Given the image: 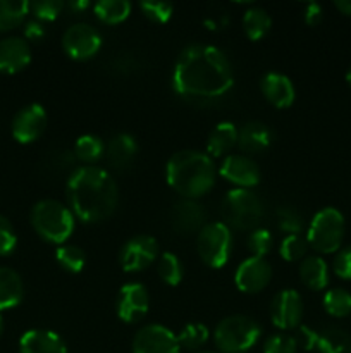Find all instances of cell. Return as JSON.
<instances>
[{"instance_id":"39","label":"cell","mask_w":351,"mask_h":353,"mask_svg":"<svg viewBox=\"0 0 351 353\" xmlns=\"http://www.w3.org/2000/svg\"><path fill=\"white\" fill-rule=\"evenodd\" d=\"M298 352V343L292 334L288 333H275L267 338L264 343V353H296Z\"/></svg>"},{"instance_id":"50","label":"cell","mask_w":351,"mask_h":353,"mask_svg":"<svg viewBox=\"0 0 351 353\" xmlns=\"http://www.w3.org/2000/svg\"><path fill=\"white\" fill-rule=\"evenodd\" d=\"M200 353H213V352H200Z\"/></svg>"},{"instance_id":"6","label":"cell","mask_w":351,"mask_h":353,"mask_svg":"<svg viewBox=\"0 0 351 353\" xmlns=\"http://www.w3.org/2000/svg\"><path fill=\"white\" fill-rule=\"evenodd\" d=\"M262 330L248 316L224 317L213 331V341L222 353H246L260 340Z\"/></svg>"},{"instance_id":"32","label":"cell","mask_w":351,"mask_h":353,"mask_svg":"<svg viewBox=\"0 0 351 353\" xmlns=\"http://www.w3.org/2000/svg\"><path fill=\"white\" fill-rule=\"evenodd\" d=\"M55 261L58 262L62 269H65L67 272L72 274H78L83 271L86 264V255L76 245H61V247L55 250Z\"/></svg>"},{"instance_id":"18","label":"cell","mask_w":351,"mask_h":353,"mask_svg":"<svg viewBox=\"0 0 351 353\" xmlns=\"http://www.w3.org/2000/svg\"><path fill=\"white\" fill-rule=\"evenodd\" d=\"M31 62V47L24 38L9 37L0 40V72L14 74Z\"/></svg>"},{"instance_id":"10","label":"cell","mask_w":351,"mask_h":353,"mask_svg":"<svg viewBox=\"0 0 351 353\" xmlns=\"http://www.w3.org/2000/svg\"><path fill=\"white\" fill-rule=\"evenodd\" d=\"M160 257L158 243L153 236L138 234L124 243L119 262L126 272H140Z\"/></svg>"},{"instance_id":"25","label":"cell","mask_w":351,"mask_h":353,"mask_svg":"<svg viewBox=\"0 0 351 353\" xmlns=\"http://www.w3.org/2000/svg\"><path fill=\"white\" fill-rule=\"evenodd\" d=\"M234 145H237V128L234 126V123L222 121L209 134L206 152H209L210 157H220L226 152H229Z\"/></svg>"},{"instance_id":"17","label":"cell","mask_w":351,"mask_h":353,"mask_svg":"<svg viewBox=\"0 0 351 353\" xmlns=\"http://www.w3.org/2000/svg\"><path fill=\"white\" fill-rule=\"evenodd\" d=\"M172 228L179 234H198L206 224V210L198 200L182 199L172 207Z\"/></svg>"},{"instance_id":"29","label":"cell","mask_w":351,"mask_h":353,"mask_svg":"<svg viewBox=\"0 0 351 353\" xmlns=\"http://www.w3.org/2000/svg\"><path fill=\"white\" fill-rule=\"evenodd\" d=\"M30 14L28 0H0V31L19 26Z\"/></svg>"},{"instance_id":"27","label":"cell","mask_w":351,"mask_h":353,"mask_svg":"<svg viewBox=\"0 0 351 353\" xmlns=\"http://www.w3.org/2000/svg\"><path fill=\"white\" fill-rule=\"evenodd\" d=\"M351 347V336L341 327H327L319 333L317 350L320 353H348Z\"/></svg>"},{"instance_id":"51","label":"cell","mask_w":351,"mask_h":353,"mask_svg":"<svg viewBox=\"0 0 351 353\" xmlns=\"http://www.w3.org/2000/svg\"><path fill=\"white\" fill-rule=\"evenodd\" d=\"M348 353H351V347H350V352H348Z\"/></svg>"},{"instance_id":"35","label":"cell","mask_w":351,"mask_h":353,"mask_svg":"<svg viewBox=\"0 0 351 353\" xmlns=\"http://www.w3.org/2000/svg\"><path fill=\"white\" fill-rule=\"evenodd\" d=\"M308 241L306 236L301 234H288L284 240L281 241V247H279V254L284 261L288 262H296L305 259L306 250H308Z\"/></svg>"},{"instance_id":"8","label":"cell","mask_w":351,"mask_h":353,"mask_svg":"<svg viewBox=\"0 0 351 353\" xmlns=\"http://www.w3.org/2000/svg\"><path fill=\"white\" fill-rule=\"evenodd\" d=\"M196 248L209 268H224L233 254L231 230L224 223H206L196 236Z\"/></svg>"},{"instance_id":"48","label":"cell","mask_w":351,"mask_h":353,"mask_svg":"<svg viewBox=\"0 0 351 353\" xmlns=\"http://www.w3.org/2000/svg\"><path fill=\"white\" fill-rule=\"evenodd\" d=\"M346 81H348V85L351 86V65H350V69H348V72H346Z\"/></svg>"},{"instance_id":"34","label":"cell","mask_w":351,"mask_h":353,"mask_svg":"<svg viewBox=\"0 0 351 353\" xmlns=\"http://www.w3.org/2000/svg\"><path fill=\"white\" fill-rule=\"evenodd\" d=\"M209 327L200 323L186 324L181 330V333L178 334L179 345H181V348H186V350H198L200 347H203L209 341Z\"/></svg>"},{"instance_id":"40","label":"cell","mask_w":351,"mask_h":353,"mask_svg":"<svg viewBox=\"0 0 351 353\" xmlns=\"http://www.w3.org/2000/svg\"><path fill=\"white\" fill-rule=\"evenodd\" d=\"M64 9V2L61 0H40V2H30V12L34 14L36 21H54Z\"/></svg>"},{"instance_id":"22","label":"cell","mask_w":351,"mask_h":353,"mask_svg":"<svg viewBox=\"0 0 351 353\" xmlns=\"http://www.w3.org/2000/svg\"><path fill=\"white\" fill-rule=\"evenodd\" d=\"M272 143V133L264 123L250 121L237 130V147L246 154H258Z\"/></svg>"},{"instance_id":"9","label":"cell","mask_w":351,"mask_h":353,"mask_svg":"<svg viewBox=\"0 0 351 353\" xmlns=\"http://www.w3.org/2000/svg\"><path fill=\"white\" fill-rule=\"evenodd\" d=\"M65 54L74 61H88L102 48V34L88 23H76L65 30L62 37Z\"/></svg>"},{"instance_id":"1","label":"cell","mask_w":351,"mask_h":353,"mask_svg":"<svg viewBox=\"0 0 351 353\" xmlns=\"http://www.w3.org/2000/svg\"><path fill=\"white\" fill-rule=\"evenodd\" d=\"M234 85L229 59L213 45H188L179 54L172 72V86L186 100H215Z\"/></svg>"},{"instance_id":"47","label":"cell","mask_w":351,"mask_h":353,"mask_svg":"<svg viewBox=\"0 0 351 353\" xmlns=\"http://www.w3.org/2000/svg\"><path fill=\"white\" fill-rule=\"evenodd\" d=\"M69 7L74 12H83V10H86L89 7V2L88 0H72V2H69Z\"/></svg>"},{"instance_id":"31","label":"cell","mask_w":351,"mask_h":353,"mask_svg":"<svg viewBox=\"0 0 351 353\" xmlns=\"http://www.w3.org/2000/svg\"><path fill=\"white\" fill-rule=\"evenodd\" d=\"M158 274L160 279L169 286H178L182 281L184 276V269H182L181 261L172 252H164L158 257Z\"/></svg>"},{"instance_id":"42","label":"cell","mask_w":351,"mask_h":353,"mask_svg":"<svg viewBox=\"0 0 351 353\" xmlns=\"http://www.w3.org/2000/svg\"><path fill=\"white\" fill-rule=\"evenodd\" d=\"M296 338V343L298 347H301L303 350H313L317 348V340H319V333L313 331L308 326H298L296 327V334H292Z\"/></svg>"},{"instance_id":"24","label":"cell","mask_w":351,"mask_h":353,"mask_svg":"<svg viewBox=\"0 0 351 353\" xmlns=\"http://www.w3.org/2000/svg\"><path fill=\"white\" fill-rule=\"evenodd\" d=\"M299 278L310 290H323L329 285V268L322 257H305L299 264Z\"/></svg>"},{"instance_id":"4","label":"cell","mask_w":351,"mask_h":353,"mask_svg":"<svg viewBox=\"0 0 351 353\" xmlns=\"http://www.w3.org/2000/svg\"><path fill=\"white\" fill-rule=\"evenodd\" d=\"M31 226L45 241L54 245H64L74 231L76 217L69 207L58 200H40L31 209Z\"/></svg>"},{"instance_id":"45","label":"cell","mask_w":351,"mask_h":353,"mask_svg":"<svg viewBox=\"0 0 351 353\" xmlns=\"http://www.w3.org/2000/svg\"><path fill=\"white\" fill-rule=\"evenodd\" d=\"M322 19H323L322 6L317 2H310L308 6H306V10H305L306 24H310V26H315V24H319Z\"/></svg>"},{"instance_id":"26","label":"cell","mask_w":351,"mask_h":353,"mask_svg":"<svg viewBox=\"0 0 351 353\" xmlns=\"http://www.w3.org/2000/svg\"><path fill=\"white\" fill-rule=\"evenodd\" d=\"M243 28L250 40H262L272 28L270 14L258 6L250 7L243 16Z\"/></svg>"},{"instance_id":"30","label":"cell","mask_w":351,"mask_h":353,"mask_svg":"<svg viewBox=\"0 0 351 353\" xmlns=\"http://www.w3.org/2000/svg\"><path fill=\"white\" fill-rule=\"evenodd\" d=\"M74 155L78 161L85 164H95L105 155V143L102 138L95 134H83L76 140Z\"/></svg>"},{"instance_id":"41","label":"cell","mask_w":351,"mask_h":353,"mask_svg":"<svg viewBox=\"0 0 351 353\" xmlns=\"http://www.w3.org/2000/svg\"><path fill=\"white\" fill-rule=\"evenodd\" d=\"M17 234L12 223L0 214V257H7L16 250Z\"/></svg>"},{"instance_id":"5","label":"cell","mask_w":351,"mask_h":353,"mask_svg":"<svg viewBox=\"0 0 351 353\" xmlns=\"http://www.w3.org/2000/svg\"><path fill=\"white\" fill-rule=\"evenodd\" d=\"M220 214L229 230L253 231L264 219V203L251 190L234 188L224 196Z\"/></svg>"},{"instance_id":"11","label":"cell","mask_w":351,"mask_h":353,"mask_svg":"<svg viewBox=\"0 0 351 353\" xmlns=\"http://www.w3.org/2000/svg\"><path fill=\"white\" fill-rule=\"evenodd\" d=\"M133 353H181V345L169 327L148 324L134 334Z\"/></svg>"},{"instance_id":"7","label":"cell","mask_w":351,"mask_h":353,"mask_svg":"<svg viewBox=\"0 0 351 353\" xmlns=\"http://www.w3.org/2000/svg\"><path fill=\"white\" fill-rule=\"evenodd\" d=\"M344 216L334 207H323L310 221L306 241L319 254H334L344 240Z\"/></svg>"},{"instance_id":"43","label":"cell","mask_w":351,"mask_h":353,"mask_svg":"<svg viewBox=\"0 0 351 353\" xmlns=\"http://www.w3.org/2000/svg\"><path fill=\"white\" fill-rule=\"evenodd\" d=\"M334 272L341 279H351V245L343 248L334 261Z\"/></svg>"},{"instance_id":"23","label":"cell","mask_w":351,"mask_h":353,"mask_svg":"<svg viewBox=\"0 0 351 353\" xmlns=\"http://www.w3.org/2000/svg\"><path fill=\"white\" fill-rule=\"evenodd\" d=\"M24 296L21 276L10 268H0V310H9L19 305Z\"/></svg>"},{"instance_id":"36","label":"cell","mask_w":351,"mask_h":353,"mask_svg":"<svg viewBox=\"0 0 351 353\" xmlns=\"http://www.w3.org/2000/svg\"><path fill=\"white\" fill-rule=\"evenodd\" d=\"M275 219H277L279 230L284 231L288 234H301L303 231V217L292 207H281L277 209L275 214Z\"/></svg>"},{"instance_id":"2","label":"cell","mask_w":351,"mask_h":353,"mask_svg":"<svg viewBox=\"0 0 351 353\" xmlns=\"http://www.w3.org/2000/svg\"><path fill=\"white\" fill-rule=\"evenodd\" d=\"M69 209L83 223H100L114 214L119 203V188L109 171L96 165L74 169L65 186Z\"/></svg>"},{"instance_id":"19","label":"cell","mask_w":351,"mask_h":353,"mask_svg":"<svg viewBox=\"0 0 351 353\" xmlns=\"http://www.w3.org/2000/svg\"><path fill=\"white\" fill-rule=\"evenodd\" d=\"M260 90L265 99H267V102H270L277 109H286V107L292 105V102H295V85L282 72L270 71L264 74L260 81Z\"/></svg>"},{"instance_id":"28","label":"cell","mask_w":351,"mask_h":353,"mask_svg":"<svg viewBox=\"0 0 351 353\" xmlns=\"http://www.w3.org/2000/svg\"><path fill=\"white\" fill-rule=\"evenodd\" d=\"M93 12L102 23L117 24L127 19L131 14V3L127 0H100L93 6Z\"/></svg>"},{"instance_id":"13","label":"cell","mask_w":351,"mask_h":353,"mask_svg":"<svg viewBox=\"0 0 351 353\" xmlns=\"http://www.w3.org/2000/svg\"><path fill=\"white\" fill-rule=\"evenodd\" d=\"M47 123L48 116L45 107L40 105V103H30V105L23 107L14 116L10 131H12L14 140L23 145H28L36 141L43 134Z\"/></svg>"},{"instance_id":"38","label":"cell","mask_w":351,"mask_h":353,"mask_svg":"<svg viewBox=\"0 0 351 353\" xmlns=\"http://www.w3.org/2000/svg\"><path fill=\"white\" fill-rule=\"evenodd\" d=\"M140 9L143 10L145 16L151 19L153 23L164 24L172 17L174 7L169 2H158V0H145L140 3Z\"/></svg>"},{"instance_id":"21","label":"cell","mask_w":351,"mask_h":353,"mask_svg":"<svg viewBox=\"0 0 351 353\" xmlns=\"http://www.w3.org/2000/svg\"><path fill=\"white\" fill-rule=\"evenodd\" d=\"M138 154V141L133 134L129 133H117L114 134L105 145V157L107 162L114 169H126L129 168L131 162L134 161Z\"/></svg>"},{"instance_id":"16","label":"cell","mask_w":351,"mask_h":353,"mask_svg":"<svg viewBox=\"0 0 351 353\" xmlns=\"http://www.w3.org/2000/svg\"><path fill=\"white\" fill-rule=\"evenodd\" d=\"M220 176L237 188L250 190L260 183L262 172L257 162L244 154L227 155L219 169Z\"/></svg>"},{"instance_id":"14","label":"cell","mask_w":351,"mask_h":353,"mask_svg":"<svg viewBox=\"0 0 351 353\" xmlns=\"http://www.w3.org/2000/svg\"><path fill=\"white\" fill-rule=\"evenodd\" d=\"M303 300L296 290H281L270 305V319L275 327L282 331L296 330L301 326Z\"/></svg>"},{"instance_id":"49","label":"cell","mask_w":351,"mask_h":353,"mask_svg":"<svg viewBox=\"0 0 351 353\" xmlns=\"http://www.w3.org/2000/svg\"><path fill=\"white\" fill-rule=\"evenodd\" d=\"M2 331H3V319L2 316H0V334H2Z\"/></svg>"},{"instance_id":"33","label":"cell","mask_w":351,"mask_h":353,"mask_svg":"<svg viewBox=\"0 0 351 353\" xmlns=\"http://www.w3.org/2000/svg\"><path fill=\"white\" fill-rule=\"evenodd\" d=\"M323 309L332 317H346L351 314V293L343 288H334L323 295Z\"/></svg>"},{"instance_id":"20","label":"cell","mask_w":351,"mask_h":353,"mask_svg":"<svg viewBox=\"0 0 351 353\" xmlns=\"http://www.w3.org/2000/svg\"><path fill=\"white\" fill-rule=\"evenodd\" d=\"M19 353H67V347L54 331L30 330L21 336Z\"/></svg>"},{"instance_id":"44","label":"cell","mask_w":351,"mask_h":353,"mask_svg":"<svg viewBox=\"0 0 351 353\" xmlns=\"http://www.w3.org/2000/svg\"><path fill=\"white\" fill-rule=\"evenodd\" d=\"M45 34H47V30H45L43 24L40 23V21H30V23H26V26H24V37L28 38V40H41V38H45Z\"/></svg>"},{"instance_id":"46","label":"cell","mask_w":351,"mask_h":353,"mask_svg":"<svg viewBox=\"0 0 351 353\" xmlns=\"http://www.w3.org/2000/svg\"><path fill=\"white\" fill-rule=\"evenodd\" d=\"M334 6H336L337 10L346 14V16H351V0H336Z\"/></svg>"},{"instance_id":"12","label":"cell","mask_w":351,"mask_h":353,"mask_svg":"<svg viewBox=\"0 0 351 353\" xmlns=\"http://www.w3.org/2000/svg\"><path fill=\"white\" fill-rule=\"evenodd\" d=\"M148 307H150V296H148L145 285L131 281L120 286L116 302V312L123 323H138L148 312Z\"/></svg>"},{"instance_id":"15","label":"cell","mask_w":351,"mask_h":353,"mask_svg":"<svg viewBox=\"0 0 351 353\" xmlns=\"http://www.w3.org/2000/svg\"><path fill=\"white\" fill-rule=\"evenodd\" d=\"M272 279V265L265 257H248L237 265L234 283L243 293H258L268 286Z\"/></svg>"},{"instance_id":"37","label":"cell","mask_w":351,"mask_h":353,"mask_svg":"<svg viewBox=\"0 0 351 353\" xmlns=\"http://www.w3.org/2000/svg\"><path fill=\"white\" fill-rule=\"evenodd\" d=\"M272 245H274V238L270 231L265 228H257L248 236V248L253 257H265L272 250Z\"/></svg>"},{"instance_id":"3","label":"cell","mask_w":351,"mask_h":353,"mask_svg":"<svg viewBox=\"0 0 351 353\" xmlns=\"http://www.w3.org/2000/svg\"><path fill=\"white\" fill-rule=\"evenodd\" d=\"M215 164L205 152H176L165 165V179L182 199L198 200L215 185Z\"/></svg>"}]
</instances>
